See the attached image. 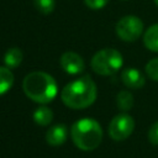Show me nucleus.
I'll use <instances>...</instances> for the list:
<instances>
[{
  "label": "nucleus",
  "instance_id": "6",
  "mask_svg": "<svg viewBox=\"0 0 158 158\" xmlns=\"http://www.w3.org/2000/svg\"><path fill=\"white\" fill-rule=\"evenodd\" d=\"M135 130V120L128 114L116 115L109 125V135L114 141H123L131 136Z\"/></svg>",
  "mask_w": 158,
  "mask_h": 158
},
{
  "label": "nucleus",
  "instance_id": "12",
  "mask_svg": "<svg viewBox=\"0 0 158 158\" xmlns=\"http://www.w3.org/2000/svg\"><path fill=\"white\" fill-rule=\"evenodd\" d=\"M53 120V112L47 106H40L33 112V121L40 126H47Z\"/></svg>",
  "mask_w": 158,
  "mask_h": 158
},
{
  "label": "nucleus",
  "instance_id": "11",
  "mask_svg": "<svg viewBox=\"0 0 158 158\" xmlns=\"http://www.w3.org/2000/svg\"><path fill=\"white\" fill-rule=\"evenodd\" d=\"M22 52L17 47L9 48L4 56V63L7 68H16L21 64L22 62Z\"/></svg>",
  "mask_w": 158,
  "mask_h": 158
},
{
  "label": "nucleus",
  "instance_id": "18",
  "mask_svg": "<svg viewBox=\"0 0 158 158\" xmlns=\"http://www.w3.org/2000/svg\"><path fill=\"white\" fill-rule=\"evenodd\" d=\"M148 139L152 144L158 146V121L154 122L148 131Z\"/></svg>",
  "mask_w": 158,
  "mask_h": 158
},
{
  "label": "nucleus",
  "instance_id": "3",
  "mask_svg": "<svg viewBox=\"0 0 158 158\" xmlns=\"http://www.w3.org/2000/svg\"><path fill=\"white\" fill-rule=\"evenodd\" d=\"M70 136L79 149L93 151L98 148L102 141V128L96 120L84 117L72 125Z\"/></svg>",
  "mask_w": 158,
  "mask_h": 158
},
{
  "label": "nucleus",
  "instance_id": "8",
  "mask_svg": "<svg viewBox=\"0 0 158 158\" xmlns=\"http://www.w3.org/2000/svg\"><path fill=\"white\" fill-rule=\"evenodd\" d=\"M121 80L128 89H141L146 83L143 74L137 68L123 69L121 73Z\"/></svg>",
  "mask_w": 158,
  "mask_h": 158
},
{
  "label": "nucleus",
  "instance_id": "1",
  "mask_svg": "<svg viewBox=\"0 0 158 158\" xmlns=\"http://www.w3.org/2000/svg\"><path fill=\"white\" fill-rule=\"evenodd\" d=\"M96 95V84L89 75H84L67 84L62 89L60 99L65 106L80 110L90 106L95 101Z\"/></svg>",
  "mask_w": 158,
  "mask_h": 158
},
{
  "label": "nucleus",
  "instance_id": "14",
  "mask_svg": "<svg viewBox=\"0 0 158 158\" xmlns=\"http://www.w3.org/2000/svg\"><path fill=\"white\" fill-rule=\"evenodd\" d=\"M116 104L121 111H128L133 106V95L127 90H121L116 96Z\"/></svg>",
  "mask_w": 158,
  "mask_h": 158
},
{
  "label": "nucleus",
  "instance_id": "5",
  "mask_svg": "<svg viewBox=\"0 0 158 158\" xmlns=\"http://www.w3.org/2000/svg\"><path fill=\"white\" fill-rule=\"evenodd\" d=\"M116 35L125 42H133L143 33V22L139 17L127 15L121 17L116 23Z\"/></svg>",
  "mask_w": 158,
  "mask_h": 158
},
{
  "label": "nucleus",
  "instance_id": "9",
  "mask_svg": "<svg viewBox=\"0 0 158 158\" xmlns=\"http://www.w3.org/2000/svg\"><path fill=\"white\" fill-rule=\"evenodd\" d=\"M68 137V128L63 123L52 126L46 133V141L51 146H62Z\"/></svg>",
  "mask_w": 158,
  "mask_h": 158
},
{
  "label": "nucleus",
  "instance_id": "19",
  "mask_svg": "<svg viewBox=\"0 0 158 158\" xmlns=\"http://www.w3.org/2000/svg\"><path fill=\"white\" fill-rule=\"evenodd\" d=\"M154 2H156V5L158 6V0H154Z\"/></svg>",
  "mask_w": 158,
  "mask_h": 158
},
{
  "label": "nucleus",
  "instance_id": "15",
  "mask_svg": "<svg viewBox=\"0 0 158 158\" xmlns=\"http://www.w3.org/2000/svg\"><path fill=\"white\" fill-rule=\"evenodd\" d=\"M33 4H35V7L44 15L51 14L56 7L54 0H33Z\"/></svg>",
  "mask_w": 158,
  "mask_h": 158
},
{
  "label": "nucleus",
  "instance_id": "4",
  "mask_svg": "<svg viewBox=\"0 0 158 158\" xmlns=\"http://www.w3.org/2000/svg\"><path fill=\"white\" fill-rule=\"evenodd\" d=\"M122 64V54L115 48H104L98 51L90 62L91 69L99 75H112L121 69Z\"/></svg>",
  "mask_w": 158,
  "mask_h": 158
},
{
  "label": "nucleus",
  "instance_id": "13",
  "mask_svg": "<svg viewBox=\"0 0 158 158\" xmlns=\"http://www.w3.org/2000/svg\"><path fill=\"white\" fill-rule=\"evenodd\" d=\"M14 84V74L7 67H0V95H4Z\"/></svg>",
  "mask_w": 158,
  "mask_h": 158
},
{
  "label": "nucleus",
  "instance_id": "2",
  "mask_svg": "<svg viewBox=\"0 0 158 158\" xmlns=\"http://www.w3.org/2000/svg\"><path fill=\"white\" fill-rule=\"evenodd\" d=\"M23 93L28 99L38 104L51 102L58 93L57 81L52 75L46 72H31L23 78Z\"/></svg>",
  "mask_w": 158,
  "mask_h": 158
},
{
  "label": "nucleus",
  "instance_id": "16",
  "mask_svg": "<svg viewBox=\"0 0 158 158\" xmlns=\"http://www.w3.org/2000/svg\"><path fill=\"white\" fill-rule=\"evenodd\" d=\"M146 74L148 75L149 79L158 81V58H153L151 59L147 64H146Z\"/></svg>",
  "mask_w": 158,
  "mask_h": 158
},
{
  "label": "nucleus",
  "instance_id": "7",
  "mask_svg": "<svg viewBox=\"0 0 158 158\" xmlns=\"http://www.w3.org/2000/svg\"><path fill=\"white\" fill-rule=\"evenodd\" d=\"M60 62V67L63 68V70L68 74H72V75H75V74H79L84 70L85 68V63H84V59L75 52H64L59 59Z\"/></svg>",
  "mask_w": 158,
  "mask_h": 158
},
{
  "label": "nucleus",
  "instance_id": "17",
  "mask_svg": "<svg viewBox=\"0 0 158 158\" xmlns=\"http://www.w3.org/2000/svg\"><path fill=\"white\" fill-rule=\"evenodd\" d=\"M84 2L91 10H100L107 5L109 0H84Z\"/></svg>",
  "mask_w": 158,
  "mask_h": 158
},
{
  "label": "nucleus",
  "instance_id": "10",
  "mask_svg": "<svg viewBox=\"0 0 158 158\" xmlns=\"http://www.w3.org/2000/svg\"><path fill=\"white\" fill-rule=\"evenodd\" d=\"M143 43L147 49L158 52V23L149 26L143 33Z\"/></svg>",
  "mask_w": 158,
  "mask_h": 158
}]
</instances>
